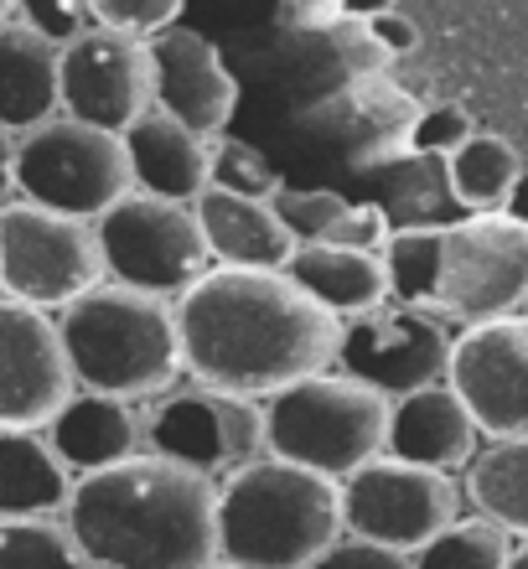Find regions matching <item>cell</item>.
<instances>
[{
    "instance_id": "cell-1",
    "label": "cell",
    "mask_w": 528,
    "mask_h": 569,
    "mask_svg": "<svg viewBox=\"0 0 528 569\" xmlns=\"http://www.w3.org/2000/svg\"><path fill=\"white\" fill-rule=\"evenodd\" d=\"M181 373L208 389L265 393L332 368L342 316L306 296L286 270L208 264L177 296Z\"/></svg>"
},
{
    "instance_id": "cell-2",
    "label": "cell",
    "mask_w": 528,
    "mask_h": 569,
    "mask_svg": "<svg viewBox=\"0 0 528 569\" xmlns=\"http://www.w3.org/2000/svg\"><path fill=\"white\" fill-rule=\"evenodd\" d=\"M212 502V477L161 450H130L73 477L62 523L93 569H208L218 559Z\"/></svg>"
},
{
    "instance_id": "cell-3",
    "label": "cell",
    "mask_w": 528,
    "mask_h": 569,
    "mask_svg": "<svg viewBox=\"0 0 528 569\" xmlns=\"http://www.w3.org/2000/svg\"><path fill=\"white\" fill-rule=\"evenodd\" d=\"M212 528L223 565L306 569L327 543L342 539V492L327 471L255 456L218 477Z\"/></svg>"
},
{
    "instance_id": "cell-4",
    "label": "cell",
    "mask_w": 528,
    "mask_h": 569,
    "mask_svg": "<svg viewBox=\"0 0 528 569\" xmlns=\"http://www.w3.org/2000/svg\"><path fill=\"white\" fill-rule=\"evenodd\" d=\"M58 337L68 352L78 389L114 399H151L181 378L177 306L167 296L136 290L120 280H99L73 296L58 316Z\"/></svg>"
},
{
    "instance_id": "cell-5",
    "label": "cell",
    "mask_w": 528,
    "mask_h": 569,
    "mask_svg": "<svg viewBox=\"0 0 528 569\" xmlns=\"http://www.w3.org/2000/svg\"><path fill=\"white\" fill-rule=\"evenodd\" d=\"M265 456L348 477L362 461L383 456L389 399L342 368L306 373L286 389L265 393Z\"/></svg>"
},
{
    "instance_id": "cell-6",
    "label": "cell",
    "mask_w": 528,
    "mask_h": 569,
    "mask_svg": "<svg viewBox=\"0 0 528 569\" xmlns=\"http://www.w3.org/2000/svg\"><path fill=\"white\" fill-rule=\"evenodd\" d=\"M130 187H136V171H130L124 140L114 130L83 124L73 114H62V120L52 114L16 140V192L27 202L93 223Z\"/></svg>"
},
{
    "instance_id": "cell-7",
    "label": "cell",
    "mask_w": 528,
    "mask_h": 569,
    "mask_svg": "<svg viewBox=\"0 0 528 569\" xmlns=\"http://www.w3.org/2000/svg\"><path fill=\"white\" fill-rule=\"evenodd\" d=\"M93 233H99V254H104V280L136 284V290L167 300H177L212 264L192 202H171V197L140 192V187H130L120 202H109L93 218Z\"/></svg>"
},
{
    "instance_id": "cell-8",
    "label": "cell",
    "mask_w": 528,
    "mask_h": 569,
    "mask_svg": "<svg viewBox=\"0 0 528 569\" xmlns=\"http://www.w3.org/2000/svg\"><path fill=\"white\" fill-rule=\"evenodd\" d=\"M104 280V254L89 218L42 208V202H0V296L62 311L73 296Z\"/></svg>"
},
{
    "instance_id": "cell-9",
    "label": "cell",
    "mask_w": 528,
    "mask_h": 569,
    "mask_svg": "<svg viewBox=\"0 0 528 569\" xmlns=\"http://www.w3.org/2000/svg\"><path fill=\"white\" fill-rule=\"evenodd\" d=\"M528 300V228L502 212L440 223L430 311L451 321H492Z\"/></svg>"
},
{
    "instance_id": "cell-10",
    "label": "cell",
    "mask_w": 528,
    "mask_h": 569,
    "mask_svg": "<svg viewBox=\"0 0 528 569\" xmlns=\"http://www.w3.org/2000/svg\"><path fill=\"white\" fill-rule=\"evenodd\" d=\"M337 492H342V533L389 543L405 555H415L451 518H461V487L451 471L399 461L389 450L337 477Z\"/></svg>"
},
{
    "instance_id": "cell-11",
    "label": "cell",
    "mask_w": 528,
    "mask_h": 569,
    "mask_svg": "<svg viewBox=\"0 0 528 569\" xmlns=\"http://www.w3.org/2000/svg\"><path fill=\"white\" fill-rule=\"evenodd\" d=\"M156 104L151 37L83 27L58 47V109L99 130H130Z\"/></svg>"
},
{
    "instance_id": "cell-12",
    "label": "cell",
    "mask_w": 528,
    "mask_h": 569,
    "mask_svg": "<svg viewBox=\"0 0 528 569\" xmlns=\"http://www.w3.org/2000/svg\"><path fill=\"white\" fill-rule=\"evenodd\" d=\"M146 440L171 461L202 477H228L233 466L265 456V409L249 393L228 389H177L146 415Z\"/></svg>"
},
{
    "instance_id": "cell-13",
    "label": "cell",
    "mask_w": 528,
    "mask_h": 569,
    "mask_svg": "<svg viewBox=\"0 0 528 569\" xmlns=\"http://www.w3.org/2000/svg\"><path fill=\"white\" fill-rule=\"evenodd\" d=\"M446 358H451V331L440 327L436 311L389 306L383 300L373 311L342 321V342H337L332 368L362 378L383 399H399L409 389L440 383L446 378Z\"/></svg>"
},
{
    "instance_id": "cell-14",
    "label": "cell",
    "mask_w": 528,
    "mask_h": 569,
    "mask_svg": "<svg viewBox=\"0 0 528 569\" xmlns=\"http://www.w3.org/2000/svg\"><path fill=\"white\" fill-rule=\"evenodd\" d=\"M446 383L482 435H528V316L508 311L471 321L461 337H451Z\"/></svg>"
},
{
    "instance_id": "cell-15",
    "label": "cell",
    "mask_w": 528,
    "mask_h": 569,
    "mask_svg": "<svg viewBox=\"0 0 528 569\" xmlns=\"http://www.w3.org/2000/svg\"><path fill=\"white\" fill-rule=\"evenodd\" d=\"M73 389L58 321L42 306L0 296V425L42 430Z\"/></svg>"
},
{
    "instance_id": "cell-16",
    "label": "cell",
    "mask_w": 528,
    "mask_h": 569,
    "mask_svg": "<svg viewBox=\"0 0 528 569\" xmlns=\"http://www.w3.org/2000/svg\"><path fill=\"white\" fill-rule=\"evenodd\" d=\"M151 68H156V109H167L197 136L218 140L239 109V83L223 68L218 47L202 31L167 27L151 37Z\"/></svg>"
},
{
    "instance_id": "cell-17",
    "label": "cell",
    "mask_w": 528,
    "mask_h": 569,
    "mask_svg": "<svg viewBox=\"0 0 528 569\" xmlns=\"http://www.w3.org/2000/svg\"><path fill=\"white\" fill-rule=\"evenodd\" d=\"M477 435L482 430H477V420L467 415V405L456 399V389L446 378L389 399V435H383V450L399 456V461L456 471V466H467L471 456H477Z\"/></svg>"
},
{
    "instance_id": "cell-18",
    "label": "cell",
    "mask_w": 528,
    "mask_h": 569,
    "mask_svg": "<svg viewBox=\"0 0 528 569\" xmlns=\"http://www.w3.org/2000/svg\"><path fill=\"white\" fill-rule=\"evenodd\" d=\"M197 228L208 239L212 264H239V270H286L290 228L280 223V212L270 208V197H243L223 192V187H202L192 197Z\"/></svg>"
},
{
    "instance_id": "cell-19",
    "label": "cell",
    "mask_w": 528,
    "mask_h": 569,
    "mask_svg": "<svg viewBox=\"0 0 528 569\" xmlns=\"http://www.w3.org/2000/svg\"><path fill=\"white\" fill-rule=\"evenodd\" d=\"M130 171H136L140 192L171 197V202H192L208 187L212 171V140L187 130L181 120H171L167 109H146L130 130H120Z\"/></svg>"
},
{
    "instance_id": "cell-20",
    "label": "cell",
    "mask_w": 528,
    "mask_h": 569,
    "mask_svg": "<svg viewBox=\"0 0 528 569\" xmlns=\"http://www.w3.org/2000/svg\"><path fill=\"white\" fill-rule=\"evenodd\" d=\"M42 430L73 477L99 471V466H114L130 450H140V420H136V409H130V399L93 393V389L68 393Z\"/></svg>"
},
{
    "instance_id": "cell-21",
    "label": "cell",
    "mask_w": 528,
    "mask_h": 569,
    "mask_svg": "<svg viewBox=\"0 0 528 569\" xmlns=\"http://www.w3.org/2000/svg\"><path fill=\"white\" fill-rule=\"evenodd\" d=\"M73 492V471L62 466L47 430L0 425V518H58Z\"/></svg>"
},
{
    "instance_id": "cell-22",
    "label": "cell",
    "mask_w": 528,
    "mask_h": 569,
    "mask_svg": "<svg viewBox=\"0 0 528 569\" xmlns=\"http://www.w3.org/2000/svg\"><path fill=\"white\" fill-rule=\"evenodd\" d=\"M58 114V42L0 21V130H37Z\"/></svg>"
},
{
    "instance_id": "cell-23",
    "label": "cell",
    "mask_w": 528,
    "mask_h": 569,
    "mask_svg": "<svg viewBox=\"0 0 528 569\" xmlns=\"http://www.w3.org/2000/svg\"><path fill=\"white\" fill-rule=\"evenodd\" d=\"M286 274L301 284L306 296H317L327 311L342 321L362 316L389 300V274H383V254L368 249H342V243H296L286 259Z\"/></svg>"
},
{
    "instance_id": "cell-24",
    "label": "cell",
    "mask_w": 528,
    "mask_h": 569,
    "mask_svg": "<svg viewBox=\"0 0 528 569\" xmlns=\"http://www.w3.org/2000/svg\"><path fill=\"white\" fill-rule=\"evenodd\" d=\"M467 497L477 518L508 539H528V435H502L467 461Z\"/></svg>"
},
{
    "instance_id": "cell-25",
    "label": "cell",
    "mask_w": 528,
    "mask_h": 569,
    "mask_svg": "<svg viewBox=\"0 0 528 569\" xmlns=\"http://www.w3.org/2000/svg\"><path fill=\"white\" fill-rule=\"evenodd\" d=\"M518 171H524L518 150L502 136H477V130L446 156V187L461 212H498Z\"/></svg>"
},
{
    "instance_id": "cell-26",
    "label": "cell",
    "mask_w": 528,
    "mask_h": 569,
    "mask_svg": "<svg viewBox=\"0 0 528 569\" xmlns=\"http://www.w3.org/2000/svg\"><path fill=\"white\" fill-rule=\"evenodd\" d=\"M514 543L498 523L487 518H451L436 539H425L415 549V569H508Z\"/></svg>"
},
{
    "instance_id": "cell-27",
    "label": "cell",
    "mask_w": 528,
    "mask_h": 569,
    "mask_svg": "<svg viewBox=\"0 0 528 569\" xmlns=\"http://www.w3.org/2000/svg\"><path fill=\"white\" fill-rule=\"evenodd\" d=\"M0 569H93L58 518H0Z\"/></svg>"
},
{
    "instance_id": "cell-28",
    "label": "cell",
    "mask_w": 528,
    "mask_h": 569,
    "mask_svg": "<svg viewBox=\"0 0 528 569\" xmlns=\"http://www.w3.org/2000/svg\"><path fill=\"white\" fill-rule=\"evenodd\" d=\"M436 243H440V228H393L389 243H383L389 300L430 311V290H436Z\"/></svg>"
},
{
    "instance_id": "cell-29",
    "label": "cell",
    "mask_w": 528,
    "mask_h": 569,
    "mask_svg": "<svg viewBox=\"0 0 528 569\" xmlns=\"http://www.w3.org/2000/svg\"><path fill=\"white\" fill-rule=\"evenodd\" d=\"M270 208L280 212V223L290 228V239H296V243H317V239H327V233H332V223L342 218V208H348V197L275 187V192H270Z\"/></svg>"
},
{
    "instance_id": "cell-30",
    "label": "cell",
    "mask_w": 528,
    "mask_h": 569,
    "mask_svg": "<svg viewBox=\"0 0 528 569\" xmlns=\"http://www.w3.org/2000/svg\"><path fill=\"white\" fill-rule=\"evenodd\" d=\"M208 187H223V192H243V197H270L280 181H275L270 161L249 146H233V140H218L212 146V171Z\"/></svg>"
},
{
    "instance_id": "cell-31",
    "label": "cell",
    "mask_w": 528,
    "mask_h": 569,
    "mask_svg": "<svg viewBox=\"0 0 528 569\" xmlns=\"http://www.w3.org/2000/svg\"><path fill=\"white\" fill-rule=\"evenodd\" d=\"M187 0H89L93 27L130 31V37H156V31L177 27Z\"/></svg>"
},
{
    "instance_id": "cell-32",
    "label": "cell",
    "mask_w": 528,
    "mask_h": 569,
    "mask_svg": "<svg viewBox=\"0 0 528 569\" xmlns=\"http://www.w3.org/2000/svg\"><path fill=\"white\" fill-rule=\"evenodd\" d=\"M467 136H471V120H467V109H456V104H436L409 120V150L415 156H440L446 161Z\"/></svg>"
},
{
    "instance_id": "cell-33",
    "label": "cell",
    "mask_w": 528,
    "mask_h": 569,
    "mask_svg": "<svg viewBox=\"0 0 528 569\" xmlns=\"http://www.w3.org/2000/svg\"><path fill=\"white\" fill-rule=\"evenodd\" d=\"M16 21H27L31 31H42L47 42H68V37H78V31L89 27V0H11Z\"/></svg>"
},
{
    "instance_id": "cell-34",
    "label": "cell",
    "mask_w": 528,
    "mask_h": 569,
    "mask_svg": "<svg viewBox=\"0 0 528 569\" xmlns=\"http://www.w3.org/2000/svg\"><path fill=\"white\" fill-rule=\"evenodd\" d=\"M393 223H389V208H378V202H348L342 218L332 223V233L317 243H342V249H368V254H383V243H389Z\"/></svg>"
},
{
    "instance_id": "cell-35",
    "label": "cell",
    "mask_w": 528,
    "mask_h": 569,
    "mask_svg": "<svg viewBox=\"0 0 528 569\" xmlns=\"http://www.w3.org/2000/svg\"><path fill=\"white\" fill-rule=\"evenodd\" d=\"M306 569H415V559H409L405 549H389V543L352 539V533H342V539L327 543V549H321V555L311 559Z\"/></svg>"
},
{
    "instance_id": "cell-36",
    "label": "cell",
    "mask_w": 528,
    "mask_h": 569,
    "mask_svg": "<svg viewBox=\"0 0 528 569\" xmlns=\"http://www.w3.org/2000/svg\"><path fill=\"white\" fill-rule=\"evenodd\" d=\"M358 27L368 31V37H373L389 58H399V52H415V47H420V27H415L409 16H399L393 6H389V11H378V16H368V21H358Z\"/></svg>"
},
{
    "instance_id": "cell-37",
    "label": "cell",
    "mask_w": 528,
    "mask_h": 569,
    "mask_svg": "<svg viewBox=\"0 0 528 569\" xmlns=\"http://www.w3.org/2000/svg\"><path fill=\"white\" fill-rule=\"evenodd\" d=\"M280 21H286L290 31H327L342 21V11H337V0H286V6H280Z\"/></svg>"
},
{
    "instance_id": "cell-38",
    "label": "cell",
    "mask_w": 528,
    "mask_h": 569,
    "mask_svg": "<svg viewBox=\"0 0 528 569\" xmlns=\"http://www.w3.org/2000/svg\"><path fill=\"white\" fill-rule=\"evenodd\" d=\"M342 62H348L352 73H378V68L389 62V52H383V47H378L373 37H368V31L358 27V21H352L348 42H342Z\"/></svg>"
},
{
    "instance_id": "cell-39",
    "label": "cell",
    "mask_w": 528,
    "mask_h": 569,
    "mask_svg": "<svg viewBox=\"0 0 528 569\" xmlns=\"http://www.w3.org/2000/svg\"><path fill=\"white\" fill-rule=\"evenodd\" d=\"M498 212L528 228V171H518V181L508 187V197H502V208H498Z\"/></svg>"
},
{
    "instance_id": "cell-40",
    "label": "cell",
    "mask_w": 528,
    "mask_h": 569,
    "mask_svg": "<svg viewBox=\"0 0 528 569\" xmlns=\"http://www.w3.org/2000/svg\"><path fill=\"white\" fill-rule=\"evenodd\" d=\"M16 192V140L11 130H0V202H11Z\"/></svg>"
},
{
    "instance_id": "cell-41",
    "label": "cell",
    "mask_w": 528,
    "mask_h": 569,
    "mask_svg": "<svg viewBox=\"0 0 528 569\" xmlns=\"http://www.w3.org/2000/svg\"><path fill=\"white\" fill-rule=\"evenodd\" d=\"M393 0H337V11H342V21H368V16L389 11Z\"/></svg>"
},
{
    "instance_id": "cell-42",
    "label": "cell",
    "mask_w": 528,
    "mask_h": 569,
    "mask_svg": "<svg viewBox=\"0 0 528 569\" xmlns=\"http://www.w3.org/2000/svg\"><path fill=\"white\" fill-rule=\"evenodd\" d=\"M508 569H528V543H524V549H514V555H508Z\"/></svg>"
},
{
    "instance_id": "cell-43",
    "label": "cell",
    "mask_w": 528,
    "mask_h": 569,
    "mask_svg": "<svg viewBox=\"0 0 528 569\" xmlns=\"http://www.w3.org/2000/svg\"><path fill=\"white\" fill-rule=\"evenodd\" d=\"M11 16H16V11H11V0H0V21H11Z\"/></svg>"
},
{
    "instance_id": "cell-44",
    "label": "cell",
    "mask_w": 528,
    "mask_h": 569,
    "mask_svg": "<svg viewBox=\"0 0 528 569\" xmlns=\"http://www.w3.org/2000/svg\"><path fill=\"white\" fill-rule=\"evenodd\" d=\"M208 569H243V565H223V559H212V565Z\"/></svg>"
},
{
    "instance_id": "cell-45",
    "label": "cell",
    "mask_w": 528,
    "mask_h": 569,
    "mask_svg": "<svg viewBox=\"0 0 528 569\" xmlns=\"http://www.w3.org/2000/svg\"><path fill=\"white\" fill-rule=\"evenodd\" d=\"M524 306H528V300H524Z\"/></svg>"
}]
</instances>
